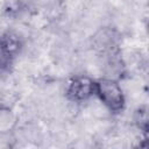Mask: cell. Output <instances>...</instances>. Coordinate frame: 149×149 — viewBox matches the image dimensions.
Returning <instances> with one entry per match:
<instances>
[{"label": "cell", "mask_w": 149, "mask_h": 149, "mask_svg": "<svg viewBox=\"0 0 149 149\" xmlns=\"http://www.w3.org/2000/svg\"><path fill=\"white\" fill-rule=\"evenodd\" d=\"M94 95L112 113H120L126 105V98L120 84L112 78L94 80Z\"/></svg>", "instance_id": "obj_1"}, {"label": "cell", "mask_w": 149, "mask_h": 149, "mask_svg": "<svg viewBox=\"0 0 149 149\" xmlns=\"http://www.w3.org/2000/svg\"><path fill=\"white\" fill-rule=\"evenodd\" d=\"M66 98L73 102H83L94 95V80L87 76H76L66 86Z\"/></svg>", "instance_id": "obj_2"}, {"label": "cell", "mask_w": 149, "mask_h": 149, "mask_svg": "<svg viewBox=\"0 0 149 149\" xmlns=\"http://www.w3.org/2000/svg\"><path fill=\"white\" fill-rule=\"evenodd\" d=\"M23 47L22 37L12 30L0 35V59L12 64L13 59L19 56Z\"/></svg>", "instance_id": "obj_3"}, {"label": "cell", "mask_w": 149, "mask_h": 149, "mask_svg": "<svg viewBox=\"0 0 149 149\" xmlns=\"http://www.w3.org/2000/svg\"><path fill=\"white\" fill-rule=\"evenodd\" d=\"M94 47L104 54L114 56L115 50L118 48L116 37L114 36V34L111 29H102L94 37Z\"/></svg>", "instance_id": "obj_4"}, {"label": "cell", "mask_w": 149, "mask_h": 149, "mask_svg": "<svg viewBox=\"0 0 149 149\" xmlns=\"http://www.w3.org/2000/svg\"><path fill=\"white\" fill-rule=\"evenodd\" d=\"M17 125V115L7 106H0V134H8L15 129Z\"/></svg>", "instance_id": "obj_5"}, {"label": "cell", "mask_w": 149, "mask_h": 149, "mask_svg": "<svg viewBox=\"0 0 149 149\" xmlns=\"http://www.w3.org/2000/svg\"><path fill=\"white\" fill-rule=\"evenodd\" d=\"M135 122L137 125V127L147 134L148 132V113L146 107L144 108H139L136 111V116H135Z\"/></svg>", "instance_id": "obj_6"}]
</instances>
